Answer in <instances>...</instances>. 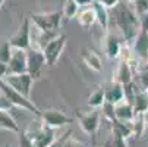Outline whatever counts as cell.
<instances>
[{
  "instance_id": "obj_27",
  "label": "cell",
  "mask_w": 148,
  "mask_h": 147,
  "mask_svg": "<svg viewBox=\"0 0 148 147\" xmlns=\"http://www.w3.org/2000/svg\"><path fill=\"white\" fill-rule=\"evenodd\" d=\"M69 138V135L68 134H65L63 137H60V138H56L49 147H65V144H66V140Z\"/></svg>"
},
{
  "instance_id": "obj_10",
  "label": "cell",
  "mask_w": 148,
  "mask_h": 147,
  "mask_svg": "<svg viewBox=\"0 0 148 147\" xmlns=\"http://www.w3.org/2000/svg\"><path fill=\"white\" fill-rule=\"evenodd\" d=\"M29 135L32 137V140H34V143H35L37 147H49V146L56 140L54 130L46 127L44 124L41 125V127H40L37 131L29 133Z\"/></svg>"
},
{
  "instance_id": "obj_29",
  "label": "cell",
  "mask_w": 148,
  "mask_h": 147,
  "mask_svg": "<svg viewBox=\"0 0 148 147\" xmlns=\"http://www.w3.org/2000/svg\"><path fill=\"white\" fill-rule=\"evenodd\" d=\"M100 2L106 6V8H107V9H113V8H116L120 2H122V0H100Z\"/></svg>"
},
{
  "instance_id": "obj_1",
  "label": "cell",
  "mask_w": 148,
  "mask_h": 147,
  "mask_svg": "<svg viewBox=\"0 0 148 147\" xmlns=\"http://www.w3.org/2000/svg\"><path fill=\"white\" fill-rule=\"evenodd\" d=\"M114 24L122 32L125 41L128 44H132L134 40L136 38L138 32L141 31V24H139V15L136 13L135 9H132L128 2L126 3H119L116 8L112 9Z\"/></svg>"
},
{
  "instance_id": "obj_2",
  "label": "cell",
  "mask_w": 148,
  "mask_h": 147,
  "mask_svg": "<svg viewBox=\"0 0 148 147\" xmlns=\"http://www.w3.org/2000/svg\"><path fill=\"white\" fill-rule=\"evenodd\" d=\"M0 93L10 101L12 106H16V108H21V109H24L27 112H31L35 116L41 115V110L32 103V100H29L24 94H21L19 91H16L10 84L6 82V79H0Z\"/></svg>"
},
{
  "instance_id": "obj_11",
  "label": "cell",
  "mask_w": 148,
  "mask_h": 147,
  "mask_svg": "<svg viewBox=\"0 0 148 147\" xmlns=\"http://www.w3.org/2000/svg\"><path fill=\"white\" fill-rule=\"evenodd\" d=\"M132 49H134V53L136 56V59L139 62H144L148 59V31H139L136 38L134 40L132 43Z\"/></svg>"
},
{
  "instance_id": "obj_30",
  "label": "cell",
  "mask_w": 148,
  "mask_h": 147,
  "mask_svg": "<svg viewBox=\"0 0 148 147\" xmlns=\"http://www.w3.org/2000/svg\"><path fill=\"white\" fill-rule=\"evenodd\" d=\"M9 74V69H8V63L5 62H0V79H5Z\"/></svg>"
},
{
  "instance_id": "obj_25",
  "label": "cell",
  "mask_w": 148,
  "mask_h": 147,
  "mask_svg": "<svg viewBox=\"0 0 148 147\" xmlns=\"http://www.w3.org/2000/svg\"><path fill=\"white\" fill-rule=\"evenodd\" d=\"M19 147H37L28 131H21L19 133Z\"/></svg>"
},
{
  "instance_id": "obj_34",
  "label": "cell",
  "mask_w": 148,
  "mask_h": 147,
  "mask_svg": "<svg viewBox=\"0 0 148 147\" xmlns=\"http://www.w3.org/2000/svg\"><path fill=\"white\" fill-rule=\"evenodd\" d=\"M3 3H5V0H0V8L3 6Z\"/></svg>"
},
{
  "instance_id": "obj_12",
  "label": "cell",
  "mask_w": 148,
  "mask_h": 147,
  "mask_svg": "<svg viewBox=\"0 0 148 147\" xmlns=\"http://www.w3.org/2000/svg\"><path fill=\"white\" fill-rule=\"evenodd\" d=\"M114 115L117 121L122 122H132V119L135 118L136 112L134 109V104L128 100H123L120 103H117L114 106Z\"/></svg>"
},
{
  "instance_id": "obj_22",
  "label": "cell",
  "mask_w": 148,
  "mask_h": 147,
  "mask_svg": "<svg viewBox=\"0 0 148 147\" xmlns=\"http://www.w3.org/2000/svg\"><path fill=\"white\" fill-rule=\"evenodd\" d=\"M79 10H81V6L78 5L76 0H65V2H63L62 13H63V16H65V18L73 19V18L78 16Z\"/></svg>"
},
{
  "instance_id": "obj_36",
  "label": "cell",
  "mask_w": 148,
  "mask_h": 147,
  "mask_svg": "<svg viewBox=\"0 0 148 147\" xmlns=\"http://www.w3.org/2000/svg\"><path fill=\"white\" fill-rule=\"evenodd\" d=\"M145 91H147V93H148V86H147V87H145Z\"/></svg>"
},
{
  "instance_id": "obj_31",
  "label": "cell",
  "mask_w": 148,
  "mask_h": 147,
  "mask_svg": "<svg viewBox=\"0 0 148 147\" xmlns=\"http://www.w3.org/2000/svg\"><path fill=\"white\" fill-rule=\"evenodd\" d=\"M65 147H82V144H79V143H78L76 140H73V138H68Z\"/></svg>"
},
{
  "instance_id": "obj_21",
  "label": "cell",
  "mask_w": 148,
  "mask_h": 147,
  "mask_svg": "<svg viewBox=\"0 0 148 147\" xmlns=\"http://www.w3.org/2000/svg\"><path fill=\"white\" fill-rule=\"evenodd\" d=\"M104 103H106V90L104 88H97L88 97V106L90 108L100 109L104 106Z\"/></svg>"
},
{
  "instance_id": "obj_26",
  "label": "cell",
  "mask_w": 148,
  "mask_h": 147,
  "mask_svg": "<svg viewBox=\"0 0 148 147\" xmlns=\"http://www.w3.org/2000/svg\"><path fill=\"white\" fill-rule=\"evenodd\" d=\"M135 8V10H136V13L138 15H142L144 12H147L148 10V0H135V2L132 3Z\"/></svg>"
},
{
  "instance_id": "obj_16",
  "label": "cell",
  "mask_w": 148,
  "mask_h": 147,
  "mask_svg": "<svg viewBox=\"0 0 148 147\" xmlns=\"http://www.w3.org/2000/svg\"><path fill=\"white\" fill-rule=\"evenodd\" d=\"M76 21L82 28H91L94 24H97V15L94 8L91 5L87 8H82L76 16Z\"/></svg>"
},
{
  "instance_id": "obj_32",
  "label": "cell",
  "mask_w": 148,
  "mask_h": 147,
  "mask_svg": "<svg viewBox=\"0 0 148 147\" xmlns=\"http://www.w3.org/2000/svg\"><path fill=\"white\" fill-rule=\"evenodd\" d=\"M78 2V5L81 6V8H85V6H90V5H92V2L94 0H76Z\"/></svg>"
},
{
  "instance_id": "obj_17",
  "label": "cell",
  "mask_w": 148,
  "mask_h": 147,
  "mask_svg": "<svg viewBox=\"0 0 148 147\" xmlns=\"http://www.w3.org/2000/svg\"><path fill=\"white\" fill-rule=\"evenodd\" d=\"M82 60L91 71L94 72H101L103 71V62H101V57L98 56V53H95L94 50H84L82 52Z\"/></svg>"
},
{
  "instance_id": "obj_9",
  "label": "cell",
  "mask_w": 148,
  "mask_h": 147,
  "mask_svg": "<svg viewBox=\"0 0 148 147\" xmlns=\"http://www.w3.org/2000/svg\"><path fill=\"white\" fill-rule=\"evenodd\" d=\"M9 74H24L28 72V53L24 49H13L12 57L8 63ZM8 74V75H9Z\"/></svg>"
},
{
  "instance_id": "obj_8",
  "label": "cell",
  "mask_w": 148,
  "mask_h": 147,
  "mask_svg": "<svg viewBox=\"0 0 148 147\" xmlns=\"http://www.w3.org/2000/svg\"><path fill=\"white\" fill-rule=\"evenodd\" d=\"M40 118H41V121H43V124L46 127L53 128V130H59L62 127H66V125L72 124L71 118H68L63 112L56 110V109H49V110L41 112Z\"/></svg>"
},
{
  "instance_id": "obj_18",
  "label": "cell",
  "mask_w": 148,
  "mask_h": 147,
  "mask_svg": "<svg viewBox=\"0 0 148 147\" xmlns=\"http://www.w3.org/2000/svg\"><path fill=\"white\" fill-rule=\"evenodd\" d=\"M95 10V15H97V22L100 24L101 28L107 30L109 28V22H110V9L106 8L100 0H94L92 5H91Z\"/></svg>"
},
{
  "instance_id": "obj_13",
  "label": "cell",
  "mask_w": 148,
  "mask_h": 147,
  "mask_svg": "<svg viewBox=\"0 0 148 147\" xmlns=\"http://www.w3.org/2000/svg\"><path fill=\"white\" fill-rule=\"evenodd\" d=\"M134 68L129 62H125V60H120L119 62V66H117V71H116V81L126 86V84H131L134 82Z\"/></svg>"
},
{
  "instance_id": "obj_33",
  "label": "cell",
  "mask_w": 148,
  "mask_h": 147,
  "mask_svg": "<svg viewBox=\"0 0 148 147\" xmlns=\"http://www.w3.org/2000/svg\"><path fill=\"white\" fill-rule=\"evenodd\" d=\"M145 121H147V127H148V112L145 113Z\"/></svg>"
},
{
  "instance_id": "obj_7",
  "label": "cell",
  "mask_w": 148,
  "mask_h": 147,
  "mask_svg": "<svg viewBox=\"0 0 148 147\" xmlns=\"http://www.w3.org/2000/svg\"><path fill=\"white\" fill-rule=\"evenodd\" d=\"M78 119H79V127L82 128V131L88 135H92L97 133L98 125H100V110L91 108L90 110L78 112Z\"/></svg>"
},
{
  "instance_id": "obj_23",
  "label": "cell",
  "mask_w": 148,
  "mask_h": 147,
  "mask_svg": "<svg viewBox=\"0 0 148 147\" xmlns=\"http://www.w3.org/2000/svg\"><path fill=\"white\" fill-rule=\"evenodd\" d=\"M132 130L135 137H141L144 130L147 128V121H145V113H136L135 118L132 119Z\"/></svg>"
},
{
  "instance_id": "obj_5",
  "label": "cell",
  "mask_w": 148,
  "mask_h": 147,
  "mask_svg": "<svg viewBox=\"0 0 148 147\" xmlns=\"http://www.w3.org/2000/svg\"><path fill=\"white\" fill-rule=\"evenodd\" d=\"M6 82L19 91L21 94H24L25 97L29 99L31 91H32V86H34V78L29 72H24V74H9L6 78Z\"/></svg>"
},
{
  "instance_id": "obj_3",
  "label": "cell",
  "mask_w": 148,
  "mask_h": 147,
  "mask_svg": "<svg viewBox=\"0 0 148 147\" xmlns=\"http://www.w3.org/2000/svg\"><path fill=\"white\" fill-rule=\"evenodd\" d=\"M66 35L65 34H57L56 37H53L49 43L44 46L43 52H44V56H46V60H47V65L49 66H54L56 62L60 59L62 53H63V49L66 46Z\"/></svg>"
},
{
  "instance_id": "obj_20",
  "label": "cell",
  "mask_w": 148,
  "mask_h": 147,
  "mask_svg": "<svg viewBox=\"0 0 148 147\" xmlns=\"http://www.w3.org/2000/svg\"><path fill=\"white\" fill-rule=\"evenodd\" d=\"M132 104L136 113H147L148 112V93L145 90L136 93Z\"/></svg>"
},
{
  "instance_id": "obj_6",
  "label": "cell",
  "mask_w": 148,
  "mask_h": 147,
  "mask_svg": "<svg viewBox=\"0 0 148 147\" xmlns=\"http://www.w3.org/2000/svg\"><path fill=\"white\" fill-rule=\"evenodd\" d=\"M28 53V72L32 75L34 79L41 77V72L44 69V65H47V60L44 56L43 49H38V47H29L27 50Z\"/></svg>"
},
{
  "instance_id": "obj_24",
  "label": "cell",
  "mask_w": 148,
  "mask_h": 147,
  "mask_svg": "<svg viewBox=\"0 0 148 147\" xmlns=\"http://www.w3.org/2000/svg\"><path fill=\"white\" fill-rule=\"evenodd\" d=\"M12 52H13V47L10 46L9 40L8 41H3V43H0V62L9 63V60L12 57Z\"/></svg>"
},
{
  "instance_id": "obj_28",
  "label": "cell",
  "mask_w": 148,
  "mask_h": 147,
  "mask_svg": "<svg viewBox=\"0 0 148 147\" xmlns=\"http://www.w3.org/2000/svg\"><path fill=\"white\" fill-rule=\"evenodd\" d=\"M139 24H141L142 31H148V10L144 12L142 15H139Z\"/></svg>"
},
{
  "instance_id": "obj_14",
  "label": "cell",
  "mask_w": 148,
  "mask_h": 147,
  "mask_svg": "<svg viewBox=\"0 0 148 147\" xmlns=\"http://www.w3.org/2000/svg\"><path fill=\"white\" fill-rule=\"evenodd\" d=\"M126 100L125 97V87H123V84L117 82V81H113L112 86L106 90V101H109L112 104H116Z\"/></svg>"
},
{
  "instance_id": "obj_19",
  "label": "cell",
  "mask_w": 148,
  "mask_h": 147,
  "mask_svg": "<svg viewBox=\"0 0 148 147\" xmlns=\"http://www.w3.org/2000/svg\"><path fill=\"white\" fill-rule=\"evenodd\" d=\"M0 128L9 133H21L15 118L9 113V109H0Z\"/></svg>"
},
{
  "instance_id": "obj_4",
  "label": "cell",
  "mask_w": 148,
  "mask_h": 147,
  "mask_svg": "<svg viewBox=\"0 0 148 147\" xmlns=\"http://www.w3.org/2000/svg\"><path fill=\"white\" fill-rule=\"evenodd\" d=\"M31 19L25 18L22 21V24L19 25V28L16 30V32L9 38V43L13 49H24L28 50L31 47Z\"/></svg>"
},
{
  "instance_id": "obj_35",
  "label": "cell",
  "mask_w": 148,
  "mask_h": 147,
  "mask_svg": "<svg viewBox=\"0 0 148 147\" xmlns=\"http://www.w3.org/2000/svg\"><path fill=\"white\" fill-rule=\"evenodd\" d=\"M126 2H128V3H134V2H135V0H126Z\"/></svg>"
},
{
  "instance_id": "obj_15",
  "label": "cell",
  "mask_w": 148,
  "mask_h": 147,
  "mask_svg": "<svg viewBox=\"0 0 148 147\" xmlns=\"http://www.w3.org/2000/svg\"><path fill=\"white\" fill-rule=\"evenodd\" d=\"M122 46L120 41L113 35V34H107L104 38V49H106V55L109 59L114 60L120 57V52H122Z\"/></svg>"
}]
</instances>
